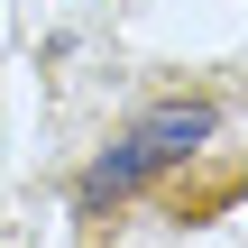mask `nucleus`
<instances>
[{
	"label": "nucleus",
	"instance_id": "1",
	"mask_svg": "<svg viewBox=\"0 0 248 248\" xmlns=\"http://www.w3.org/2000/svg\"><path fill=\"white\" fill-rule=\"evenodd\" d=\"M147 175H156V147L129 129L120 147H101V156H92V175H83V212H101V202H129Z\"/></svg>",
	"mask_w": 248,
	"mask_h": 248
}]
</instances>
